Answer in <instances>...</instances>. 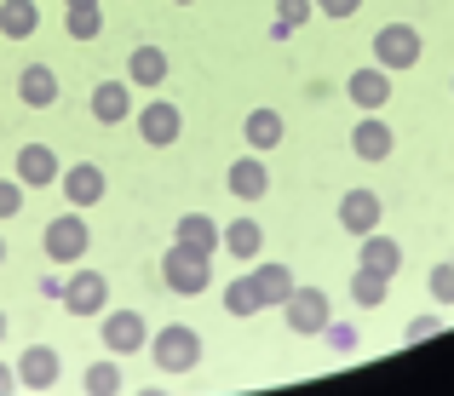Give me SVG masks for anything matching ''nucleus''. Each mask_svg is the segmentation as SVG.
Returning <instances> with one entry per match:
<instances>
[{
    "label": "nucleus",
    "instance_id": "1",
    "mask_svg": "<svg viewBox=\"0 0 454 396\" xmlns=\"http://www.w3.org/2000/svg\"><path fill=\"white\" fill-rule=\"evenodd\" d=\"M155 374H190V368H201V333L184 328V322H167V328H155V339H145Z\"/></svg>",
    "mask_w": 454,
    "mask_h": 396
},
{
    "label": "nucleus",
    "instance_id": "2",
    "mask_svg": "<svg viewBox=\"0 0 454 396\" xmlns=\"http://www.w3.org/2000/svg\"><path fill=\"white\" fill-rule=\"evenodd\" d=\"M161 282L173 287L178 299H201L213 287V259L207 253H196V247H167L161 253Z\"/></svg>",
    "mask_w": 454,
    "mask_h": 396
},
{
    "label": "nucleus",
    "instance_id": "3",
    "mask_svg": "<svg viewBox=\"0 0 454 396\" xmlns=\"http://www.w3.org/2000/svg\"><path fill=\"white\" fill-rule=\"evenodd\" d=\"M41 247H46V259H52V264H81V259H87V247H92L87 213H81V207L58 213V219L41 230Z\"/></svg>",
    "mask_w": 454,
    "mask_h": 396
},
{
    "label": "nucleus",
    "instance_id": "4",
    "mask_svg": "<svg viewBox=\"0 0 454 396\" xmlns=\"http://www.w3.org/2000/svg\"><path fill=\"white\" fill-rule=\"evenodd\" d=\"M420 52H426V41H420L414 23H386V29L374 35V64L391 69V75H397V69H414Z\"/></svg>",
    "mask_w": 454,
    "mask_h": 396
},
{
    "label": "nucleus",
    "instance_id": "5",
    "mask_svg": "<svg viewBox=\"0 0 454 396\" xmlns=\"http://www.w3.org/2000/svg\"><path fill=\"white\" fill-rule=\"evenodd\" d=\"M98 339L110 345V356H133V351H145V339H150V322L138 316V310H110L104 305L98 310Z\"/></svg>",
    "mask_w": 454,
    "mask_h": 396
},
{
    "label": "nucleus",
    "instance_id": "6",
    "mask_svg": "<svg viewBox=\"0 0 454 396\" xmlns=\"http://www.w3.org/2000/svg\"><path fill=\"white\" fill-rule=\"evenodd\" d=\"M58 305H64L69 316H98V310L110 305V282H104L98 270H81V264H75V276H64Z\"/></svg>",
    "mask_w": 454,
    "mask_h": 396
},
{
    "label": "nucleus",
    "instance_id": "7",
    "mask_svg": "<svg viewBox=\"0 0 454 396\" xmlns=\"http://www.w3.org/2000/svg\"><path fill=\"white\" fill-rule=\"evenodd\" d=\"M133 121H138V138H145L150 150H167V144H178V132H184V110L167 104V98H150L145 110H133Z\"/></svg>",
    "mask_w": 454,
    "mask_h": 396
},
{
    "label": "nucleus",
    "instance_id": "8",
    "mask_svg": "<svg viewBox=\"0 0 454 396\" xmlns=\"http://www.w3.org/2000/svg\"><path fill=\"white\" fill-rule=\"evenodd\" d=\"M277 310L288 316L294 333H322V322L333 316V305H328V293H322V287H294V293L282 299Z\"/></svg>",
    "mask_w": 454,
    "mask_h": 396
},
{
    "label": "nucleus",
    "instance_id": "9",
    "mask_svg": "<svg viewBox=\"0 0 454 396\" xmlns=\"http://www.w3.org/2000/svg\"><path fill=\"white\" fill-rule=\"evenodd\" d=\"M12 379H18L23 391H52L58 379H64V356H58L52 345H29V351L18 356V368H12Z\"/></svg>",
    "mask_w": 454,
    "mask_h": 396
},
{
    "label": "nucleus",
    "instance_id": "10",
    "mask_svg": "<svg viewBox=\"0 0 454 396\" xmlns=\"http://www.w3.org/2000/svg\"><path fill=\"white\" fill-rule=\"evenodd\" d=\"M58 178H64V201H69V207H81V213L98 207V201L110 196V178H104L98 161H75V167H64Z\"/></svg>",
    "mask_w": 454,
    "mask_h": 396
},
{
    "label": "nucleus",
    "instance_id": "11",
    "mask_svg": "<svg viewBox=\"0 0 454 396\" xmlns=\"http://www.w3.org/2000/svg\"><path fill=\"white\" fill-rule=\"evenodd\" d=\"M345 98H351L356 110H386L391 104V69H380V64L351 69V75H345Z\"/></svg>",
    "mask_w": 454,
    "mask_h": 396
},
{
    "label": "nucleus",
    "instance_id": "12",
    "mask_svg": "<svg viewBox=\"0 0 454 396\" xmlns=\"http://www.w3.org/2000/svg\"><path fill=\"white\" fill-rule=\"evenodd\" d=\"M380 219H386V201H380L374 190H345V196H340V230L345 236L380 230Z\"/></svg>",
    "mask_w": 454,
    "mask_h": 396
},
{
    "label": "nucleus",
    "instance_id": "13",
    "mask_svg": "<svg viewBox=\"0 0 454 396\" xmlns=\"http://www.w3.org/2000/svg\"><path fill=\"white\" fill-rule=\"evenodd\" d=\"M58 173H64V161H58V150L52 144H23L18 150V184L23 190H46V184H58Z\"/></svg>",
    "mask_w": 454,
    "mask_h": 396
},
{
    "label": "nucleus",
    "instance_id": "14",
    "mask_svg": "<svg viewBox=\"0 0 454 396\" xmlns=\"http://www.w3.org/2000/svg\"><path fill=\"white\" fill-rule=\"evenodd\" d=\"M391 150H397V132L386 127V115H374V110H368L363 121L351 127V155H356V161H386Z\"/></svg>",
    "mask_w": 454,
    "mask_h": 396
},
{
    "label": "nucleus",
    "instance_id": "15",
    "mask_svg": "<svg viewBox=\"0 0 454 396\" xmlns=\"http://www.w3.org/2000/svg\"><path fill=\"white\" fill-rule=\"evenodd\" d=\"M58 69L52 64H23V75H18V104L23 110H52L58 104Z\"/></svg>",
    "mask_w": 454,
    "mask_h": 396
},
{
    "label": "nucleus",
    "instance_id": "16",
    "mask_svg": "<svg viewBox=\"0 0 454 396\" xmlns=\"http://www.w3.org/2000/svg\"><path fill=\"white\" fill-rule=\"evenodd\" d=\"M219 253H231V259H242V264H254L259 253H265V230H259V219H231V224H219Z\"/></svg>",
    "mask_w": 454,
    "mask_h": 396
},
{
    "label": "nucleus",
    "instance_id": "17",
    "mask_svg": "<svg viewBox=\"0 0 454 396\" xmlns=\"http://www.w3.org/2000/svg\"><path fill=\"white\" fill-rule=\"evenodd\" d=\"M92 115H98L104 127H121L127 115H133V81H98V87H92Z\"/></svg>",
    "mask_w": 454,
    "mask_h": 396
},
{
    "label": "nucleus",
    "instance_id": "18",
    "mask_svg": "<svg viewBox=\"0 0 454 396\" xmlns=\"http://www.w3.org/2000/svg\"><path fill=\"white\" fill-rule=\"evenodd\" d=\"M224 184H231L236 201H259L270 190V173H265V161H259V155H236L231 173H224Z\"/></svg>",
    "mask_w": 454,
    "mask_h": 396
},
{
    "label": "nucleus",
    "instance_id": "19",
    "mask_svg": "<svg viewBox=\"0 0 454 396\" xmlns=\"http://www.w3.org/2000/svg\"><path fill=\"white\" fill-rule=\"evenodd\" d=\"M173 242L178 247H196V253H219V219H207V213H184V219L173 224Z\"/></svg>",
    "mask_w": 454,
    "mask_h": 396
},
{
    "label": "nucleus",
    "instance_id": "20",
    "mask_svg": "<svg viewBox=\"0 0 454 396\" xmlns=\"http://www.w3.org/2000/svg\"><path fill=\"white\" fill-rule=\"evenodd\" d=\"M247 276H254V287H259V299H265V310L282 305V299L294 293V270H288V264H277V259H254V270H247Z\"/></svg>",
    "mask_w": 454,
    "mask_h": 396
},
{
    "label": "nucleus",
    "instance_id": "21",
    "mask_svg": "<svg viewBox=\"0 0 454 396\" xmlns=\"http://www.w3.org/2000/svg\"><path fill=\"white\" fill-rule=\"evenodd\" d=\"M167 52L161 46H133V58H127V81H133V87H145V92H155L167 81Z\"/></svg>",
    "mask_w": 454,
    "mask_h": 396
},
{
    "label": "nucleus",
    "instance_id": "22",
    "mask_svg": "<svg viewBox=\"0 0 454 396\" xmlns=\"http://www.w3.org/2000/svg\"><path fill=\"white\" fill-rule=\"evenodd\" d=\"M282 110H247V121H242V138H247V150L254 155H265V150H277L282 144Z\"/></svg>",
    "mask_w": 454,
    "mask_h": 396
},
{
    "label": "nucleus",
    "instance_id": "23",
    "mask_svg": "<svg viewBox=\"0 0 454 396\" xmlns=\"http://www.w3.org/2000/svg\"><path fill=\"white\" fill-rule=\"evenodd\" d=\"M356 264H368V270H380V276H397V270H403V247L391 242V236L368 230L363 247H356Z\"/></svg>",
    "mask_w": 454,
    "mask_h": 396
},
{
    "label": "nucleus",
    "instance_id": "24",
    "mask_svg": "<svg viewBox=\"0 0 454 396\" xmlns=\"http://www.w3.org/2000/svg\"><path fill=\"white\" fill-rule=\"evenodd\" d=\"M41 29V6L35 0H0V35L6 41H29Z\"/></svg>",
    "mask_w": 454,
    "mask_h": 396
},
{
    "label": "nucleus",
    "instance_id": "25",
    "mask_svg": "<svg viewBox=\"0 0 454 396\" xmlns=\"http://www.w3.org/2000/svg\"><path fill=\"white\" fill-rule=\"evenodd\" d=\"M64 29L75 35V41H98L104 35V6L98 0H69L64 6Z\"/></svg>",
    "mask_w": 454,
    "mask_h": 396
},
{
    "label": "nucleus",
    "instance_id": "26",
    "mask_svg": "<svg viewBox=\"0 0 454 396\" xmlns=\"http://www.w3.org/2000/svg\"><path fill=\"white\" fill-rule=\"evenodd\" d=\"M351 299H356L363 310L386 305V299H391V276H380V270H368V264H356V276H351Z\"/></svg>",
    "mask_w": 454,
    "mask_h": 396
},
{
    "label": "nucleus",
    "instance_id": "27",
    "mask_svg": "<svg viewBox=\"0 0 454 396\" xmlns=\"http://www.w3.org/2000/svg\"><path fill=\"white\" fill-rule=\"evenodd\" d=\"M224 310H231V316H259V310H265V299H259L254 276H236V282L224 287Z\"/></svg>",
    "mask_w": 454,
    "mask_h": 396
},
{
    "label": "nucleus",
    "instance_id": "28",
    "mask_svg": "<svg viewBox=\"0 0 454 396\" xmlns=\"http://www.w3.org/2000/svg\"><path fill=\"white\" fill-rule=\"evenodd\" d=\"M81 391H92V396H115V391H121V368H115V362H92L87 374H81Z\"/></svg>",
    "mask_w": 454,
    "mask_h": 396
},
{
    "label": "nucleus",
    "instance_id": "29",
    "mask_svg": "<svg viewBox=\"0 0 454 396\" xmlns=\"http://www.w3.org/2000/svg\"><path fill=\"white\" fill-rule=\"evenodd\" d=\"M356 339H363V333H356L351 322H333V316L322 322V345H328L333 356H351V351H356Z\"/></svg>",
    "mask_w": 454,
    "mask_h": 396
},
{
    "label": "nucleus",
    "instance_id": "30",
    "mask_svg": "<svg viewBox=\"0 0 454 396\" xmlns=\"http://www.w3.org/2000/svg\"><path fill=\"white\" fill-rule=\"evenodd\" d=\"M426 293H432V305H454V264H432L426 270Z\"/></svg>",
    "mask_w": 454,
    "mask_h": 396
},
{
    "label": "nucleus",
    "instance_id": "31",
    "mask_svg": "<svg viewBox=\"0 0 454 396\" xmlns=\"http://www.w3.org/2000/svg\"><path fill=\"white\" fill-rule=\"evenodd\" d=\"M437 333H443V316H437V310H420V316L403 328V345H426V339H437Z\"/></svg>",
    "mask_w": 454,
    "mask_h": 396
},
{
    "label": "nucleus",
    "instance_id": "32",
    "mask_svg": "<svg viewBox=\"0 0 454 396\" xmlns=\"http://www.w3.org/2000/svg\"><path fill=\"white\" fill-rule=\"evenodd\" d=\"M310 18H317V0H277V23H288V29H300Z\"/></svg>",
    "mask_w": 454,
    "mask_h": 396
},
{
    "label": "nucleus",
    "instance_id": "33",
    "mask_svg": "<svg viewBox=\"0 0 454 396\" xmlns=\"http://www.w3.org/2000/svg\"><path fill=\"white\" fill-rule=\"evenodd\" d=\"M23 196H29V190H23L18 178H0V219H18V213H23Z\"/></svg>",
    "mask_w": 454,
    "mask_h": 396
},
{
    "label": "nucleus",
    "instance_id": "34",
    "mask_svg": "<svg viewBox=\"0 0 454 396\" xmlns=\"http://www.w3.org/2000/svg\"><path fill=\"white\" fill-rule=\"evenodd\" d=\"M363 0H317V18H356Z\"/></svg>",
    "mask_w": 454,
    "mask_h": 396
},
{
    "label": "nucleus",
    "instance_id": "35",
    "mask_svg": "<svg viewBox=\"0 0 454 396\" xmlns=\"http://www.w3.org/2000/svg\"><path fill=\"white\" fill-rule=\"evenodd\" d=\"M12 385H18V379H12V368L0 362V391H12Z\"/></svg>",
    "mask_w": 454,
    "mask_h": 396
},
{
    "label": "nucleus",
    "instance_id": "36",
    "mask_svg": "<svg viewBox=\"0 0 454 396\" xmlns=\"http://www.w3.org/2000/svg\"><path fill=\"white\" fill-rule=\"evenodd\" d=\"M0 339H6V310H0Z\"/></svg>",
    "mask_w": 454,
    "mask_h": 396
},
{
    "label": "nucleus",
    "instance_id": "37",
    "mask_svg": "<svg viewBox=\"0 0 454 396\" xmlns=\"http://www.w3.org/2000/svg\"><path fill=\"white\" fill-rule=\"evenodd\" d=\"M173 6H196V0H173Z\"/></svg>",
    "mask_w": 454,
    "mask_h": 396
},
{
    "label": "nucleus",
    "instance_id": "38",
    "mask_svg": "<svg viewBox=\"0 0 454 396\" xmlns=\"http://www.w3.org/2000/svg\"><path fill=\"white\" fill-rule=\"evenodd\" d=\"M0 264H6V242H0Z\"/></svg>",
    "mask_w": 454,
    "mask_h": 396
},
{
    "label": "nucleus",
    "instance_id": "39",
    "mask_svg": "<svg viewBox=\"0 0 454 396\" xmlns=\"http://www.w3.org/2000/svg\"><path fill=\"white\" fill-rule=\"evenodd\" d=\"M64 6H69V0H64Z\"/></svg>",
    "mask_w": 454,
    "mask_h": 396
}]
</instances>
